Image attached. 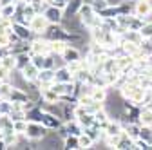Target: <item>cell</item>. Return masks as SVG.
<instances>
[{
    "mask_svg": "<svg viewBox=\"0 0 152 150\" xmlns=\"http://www.w3.org/2000/svg\"><path fill=\"white\" fill-rule=\"evenodd\" d=\"M51 132V130L42 123V121H29L27 125V132H26V139L31 143H42V139Z\"/></svg>",
    "mask_w": 152,
    "mask_h": 150,
    "instance_id": "7a4b0ae2",
    "label": "cell"
},
{
    "mask_svg": "<svg viewBox=\"0 0 152 150\" xmlns=\"http://www.w3.org/2000/svg\"><path fill=\"white\" fill-rule=\"evenodd\" d=\"M2 85H4V80H0V87H2Z\"/></svg>",
    "mask_w": 152,
    "mask_h": 150,
    "instance_id": "b9f144b4",
    "label": "cell"
},
{
    "mask_svg": "<svg viewBox=\"0 0 152 150\" xmlns=\"http://www.w3.org/2000/svg\"><path fill=\"white\" fill-rule=\"evenodd\" d=\"M143 25H145L143 18L134 15V16H132V20H130V25H129V29H132V31H141V29H143Z\"/></svg>",
    "mask_w": 152,
    "mask_h": 150,
    "instance_id": "836d02e7",
    "label": "cell"
},
{
    "mask_svg": "<svg viewBox=\"0 0 152 150\" xmlns=\"http://www.w3.org/2000/svg\"><path fill=\"white\" fill-rule=\"evenodd\" d=\"M138 123H140V125H152V107H150V105L141 107Z\"/></svg>",
    "mask_w": 152,
    "mask_h": 150,
    "instance_id": "e0dca14e",
    "label": "cell"
},
{
    "mask_svg": "<svg viewBox=\"0 0 152 150\" xmlns=\"http://www.w3.org/2000/svg\"><path fill=\"white\" fill-rule=\"evenodd\" d=\"M94 119H96V125L100 127V128H103L105 130V127H107V123L110 121V114H109V110L103 107V108H100L96 114H94Z\"/></svg>",
    "mask_w": 152,
    "mask_h": 150,
    "instance_id": "2e32d148",
    "label": "cell"
},
{
    "mask_svg": "<svg viewBox=\"0 0 152 150\" xmlns=\"http://www.w3.org/2000/svg\"><path fill=\"white\" fill-rule=\"evenodd\" d=\"M121 123H123V132H125L129 138H132V139L140 138L141 125H140L138 121H121Z\"/></svg>",
    "mask_w": 152,
    "mask_h": 150,
    "instance_id": "4fadbf2b",
    "label": "cell"
},
{
    "mask_svg": "<svg viewBox=\"0 0 152 150\" xmlns=\"http://www.w3.org/2000/svg\"><path fill=\"white\" fill-rule=\"evenodd\" d=\"M16 11H18V2H13V4H7V6H2V7H0V16L13 20V16L16 15Z\"/></svg>",
    "mask_w": 152,
    "mask_h": 150,
    "instance_id": "ffe728a7",
    "label": "cell"
},
{
    "mask_svg": "<svg viewBox=\"0 0 152 150\" xmlns=\"http://www.w3.org/2000/svg\"><path fill=\"white\" fill-rule=\"evenodd\" d=\"M13 2H16V0H0V7H2V6H7V4H13Z\"/></svg>",
    "mask_w": 152,
    "mask_h": 150,
    "instance_id": "ab89813d",
    "label": "cell"
},
{
    "mask_svg": "<svg viewBox=\"0 0 152 150\" xmlns=\"http://www.w3.org/2000/svg\"><path fill=\"white\" fill-rule=\"evenodd\" d=\"M65 127H67V132L71 136H80L83 134V127L78 119H71V121H65Z\"/></svg>",
    "mask_w": 152,
    "mask_h": 150,
    "instance_id": "7402d4cb",
    "label": "cell"
},
{
    "mask_svg": "<svg viewBox=\"0 0 152 150\" xmlns=\"http://www.w3.org/2000/svg\"><path fill=\"white\" fill-rule=\"evenodd\" d=\"M64 148H67V150H80V139H78V136H67L65 139H64Z\"/></svg>",
    "mask_w": 152,
    "mask_h": 150,
    "instance_id": "484cf974",
    "label": "cell"
},
{
    "mask_svg": "<svg viewBox=\"0 0 152 150\" xmlns=\"http://www.w3.org/2000/svg\"><path fill=\"white\" fill-rule=\"evenodd\" d=\"M141 34H143V38H150V36H152V22L143 25V29H141Z\"/></svg>",
    "mask_w": 152,
    "mask_h": 150,
    "instance_id": "f35d334b",
    "label": "cell"
},
{
    "mask_svg": "<svg viewBox=\"0 0 152 150\" xmlns=\"http://www.w3.org/2000/svg\"><path fill=\"white\" fill-rule=\"evenodd\" d=\"M60 56L65 60V63H69V62H78V60H82V58H83L82 51L76 47L74 44H67V45H65V49H64V52H62Z\"/></svg>",
    "mask_w": 152,
    "mask_h": 150,
    "instance_id": "ba28073f",
    "label": "cell"
},
{
    "mask_svg": "<svg viewBox=\"0 0 152 150\" xmlns=\"http://www.w3.org/2000/svg\"><path fill=\"white\" fill-rule=\"evenodd\" d=\"M0 128L2 130H13V118L9 114H0Z\"/></svg>",
    "mask_w": 152,
    "mask_h": 150,
    "instance_id": "f546056e",
    "label": "cell"
},
{
    "mask_svg": "<svg viewBox=\"0 0 152 150\" xmlns=\"http://www.w3.org/2000/svg\"><path fill=\"white\" fill-rule=\"evenodd\" d=\"M13 72H15V71H11V69H7L6 65L0 63V80H4V82H11V80H13Z\"/></svg>",
    "mask_w": 152,
    "mask_h": 150,
    "instance_id": "e575fe53",
    "label": "cell"
},
{
    "mask_svg": "<svg viewBox=\"0 0 152 150\" xmlns=\"http://www.w3.org/2000/svg\"><path fill=\"white\" fill-rule=\"evenodd\" d=\"M45 56H47V54H42V52H40V54H31V62L42 71V69L45 67Z\"/></svg>",
    "mask_w": 152,
    "mask_h": 150,
    "instance_id": "d6a6232c",
    "label": "cell"
},
{
    "mask_svg": "<svg viewBox=\"0 0 152 150\" xmlns=\"http://www.w3.org/2000/svg\"><path fill=\"white\" fill-rule=\"evenodd\" d=\"M42 123L49 128V130H56L62 123H64V119H62V116L60 114H56V112H51V110H47V108H44V118H42Z\"/></svg>",
    "mask_w": 152,
    "mask_h": 150,
    "instance_id": "8992f818",
    "label": "cell"
},
{
    "mask_svg": "<svg viewBox=\"0 0 152 150\" xmlns=\"http://www.w3.org/2000/svg\"><path fill=\"white\" fill-rule=\"evenodd\" d=\"M67 2H71V0H67Z\"/></svg>",
    "mask_w": 152,
    "mask_h": 150,
    "instance_id": "7bdbcfd3",
    "label": "cell"
},
{
    "mask_svg": "<svg viewBox=\"0 0 152 150\" xmlns=\"http://www.w3.org/2000/svg\"><path fill=\"white\" fill-rule=\"evenodd\" d=\"M40 92H42V103H47V105H58L60 103V94L53 87L40 89Z\"/></svg>",
    "mask_w": 152,
    "mask_h": 150,
    "instance_id": "30bf717a",
    "label": "cell"
},
{
    "mask_svg": "<svg viewBox=\"0 0 152 150\" xmlns=\"http://www.w3.org/2000/svg\"><path fill=\"white\" fill-rule=\"evenodd\" d=\"M150 13H152V11H150Z\"/></svg>",
    "mask_w": 152,
    "mask_h": 150,
    "instance_id": "f6af8a7d",
    "label": "cell"
},
{
    "mask_svg": "<svg viewBox=\"0 0 152 150\" xmlns=\"http://www.w3.org/2000/svg\"><path fill=\"white\" fill-rule=\"evenodd\" d=\"M121 51L125 52V54H130V56H136L138 52H140V44H132V42H127V40H123L121 44Z\"/></svg>",
    "mask_w": 152,
    "mask_h": 150,
    "instance_id": "603a6c76",
    "label": "cell"
},
{
    "mask_svg": "<svg viewBox=\"0 0 152 150\" xmlns=\"http://www.w3.org/2000/svg\"><path fill=\"white\" fill-rule=\"evenodd\" d=\"M85 2H89L94 9H96V13H100V11H103L105 7L110 6V4H109V0H85Z\"/></svg>",
    "mask_w": 152,
    "mask_h": 150,
    "instance_id": "1f68e13d",
    "label": "cell"
},
{
    "mask_svg": "<svg viewBox=\"0 0 152 150\" xmlns=\"http://www.w3.org/2000/svg\"><path fill=\"white\" fill-rule=\"evenodd\" d=\"M13 44H11V38L7 33H0V49H9Z\"/></svg>",
    "mask_w": 152,
    "mask_h": 150,
    "instance_id": "8d00e7d4",
    "label": "cell"
},
{
    "mask_svg": "<svg viewBox=\"0 0 152 150\" xmlns=\"http://www.w3.org/2000/svg\"><path fill=\"white\" fill-rule=\"evenodd\" d=\"M42 15L47 18V22H49V24H64L65 11L60 9V7H56V6H53V4H49V6L44 9Z\"/></svg>",
    "mask_w": 152,
    "mask_h": 150,
    "instance_id": "5b68a950",
    "label": "cell"
},
{
    "mask_svg": "<svg viewBox=\"0 0 152 150\" xmlns=\"http://www.w3.org/2000/svg\"><path fill=\"white\" fill-rule=\"evenodd\" d=\"M6 148H7L6 141H4V139H0V150H6Z\"/></svg>",
    "mask_w": 152,
    "mask_h": 150,
    "instance_id": "60d3db41",
    "label": "cell"
},
{
    "mask_svg": "<svg viewBox=\"0 0 152 150\" xmlns=\"http://www.w3.org/2000/svg\"><path fill=\"white\" fill-rule=\"evenodd\" d=\"M26 118H27V121H42V118H44V108L40 105H34L31 110L26 112Z\"/></svg>",
    "mask_w": 152,
    "mask_h": 150,
    "instance_id": "d6986e66",
    "label": "cell"
},
{
    "mask_svg": "<svg viewBox=\"0 0 152 150\" xmlns=\"http://www.w3.org/2000/svg\"><path fill=\"white\" fill-rule=\"evenodd\" d=\"M123 40L132 42V44H140V45H141V42H143V34H141V31H132V29H127V31H125V34H123V38H121V42H123Z\"/></svg>",
    "mask_w": 152,
    "mask_h": 150,
    "instance_id": "ac0fdd59",
    "label": "cell"
},
{
    "mask_svg": "<svg viewBox=\"0 0 152 150\" xmlns=\"http://www.w3.org/2000/svg\"><path fill=\"white\" fill-rule=\"evenodd\" d=\"M76 16L80 18V22L85 29H91L92 25V20H94V16H96V9H94L89 2H83L78 9V13H76Z\"/></svg>",
    "mask_w": 152,
    "mask_h": 150,
    "instance_id": "3957f363",
    "label": "cell"
},
{
    "mask_svg": "<svg viewBox=\"0 0 152 150\" xmlns=\"http://www.w3.org/2000/svg\"><path fill=\"white\" fill-rule=\"evenodd\" d=\"M78 139H80V150H87V148H94V145H96V141H94L89 134H80L78 136Z\"/></svg>",
    "mask_w": 152,
    "mask_h": 150,
    "instance_id": "4316f807",
    "label": "cell"
},
{
    "mask_svg": "<svg viewBox=\"0 0 152 150\" xmlns=\"http://www.w3.org/2000/svg\"><path fill=\"white\" fill-rule=\"evenodd\" d=\"M91 96H92L94 101H102V103H105L107 98H109V89H105V87H96V85H94Z\"/></svg>",
    "mask_w": 152,
    "mask_h": 150,
    "instance_id": "44dd1931",
    "label": "cell"
},
{
    "mask_svg": "<svg viewBox=\"0 0 152 150\" xmlns=\"http://www.w3.org/2000/svg\"><path fill=\"white\" fill-rule=\"evenodd\" d=\"M11 90H13V83L11 82H4V85L0 87V100H9Z\"/></svg>",
    "mask_w": 152,
    "mask_h": 150,
    "instance_id": "4dcf8cb0",
    "label": "cell"
},
{
    "mask_svg": "<svg viewBox=\"0 0 152 150\" xmlns=\"http://www.w3.org/2000/svg\"><path fill=\"white\" fill-rule=\"evenodd\" d=\"M118 150H136L134 139L129 138V136L123 132V134H121V141H120V145H118Z\"/></svg>",
    "mask_w": 152,
    "mask_h": 150,
    "instance_id": "83f0119b",
    "label": "cell"
},
{
    "mask_svg": "<svg viewBox=\"0 0 152 150\" xmlns=\"http://www.w3.org/2000/svg\"><path fill=\"white\" fill-rule=\"evenodd\" d=\"M13 110V101L11 100H0V114H9Z\"/></svg>",
    "mask_w": 152,
    "mask_h": 150,
    "instance_id": "d590c367",
    "label": "cell"
},
{
    "mask_svg": "<svg viewBox=\"0 0 152 150\" xmlns=\"http://www.w3.org/2000/svg\"><path fill=\"white\" fill-rule=\"evenodd\" d=\"M74 80V74L71 72V69L67 65L60 67L54 71V82H60V83H67V82H72Z\"/></svg>",
    "mask_w": 152,
    "mask_h": 150,
    "instance_id": "5bb4252c",
    "label": "cell"
},
{
    "mask_svg": "<svg viewBox=\"0 0 152 150\" xmlns=\"http://www.w3.org/2000/svg\"><path fill=\"white\" fill-rule=\"evenodd\" d=\"M150 2H152V0H150Z\"/></svg>",
    "mask_w": 152,
    "mask_h": 150,
    "instance_id": "ee69618b",
    "label": "cell"
},
{
    "mask_svg": "<svg viewBox=\"0 0 152 150\" xmlns=\"http://www.w3.org/2000/svg\"><path fill=\"white\" fill-rule=\"evenodd\" d=\"M29 29L33 31V34H45L47 27H49V22H47V18L42 15V13H36L31 20L27 22Z\"/></svg>",
    "mask_w": 152,
    "mask_h": 150,
    "instance_id": "277c9868",
    "label": "cell"
},
{
    "mask_svg": "<svg viewBox=\"0 0 152 150\" xmlns=\"http://www.w3.org/2000/svg\"><path fill=\"white\" fill-rule=\"evenodd\" d=\"M38 74H40V69H38L33 62L31 63H27L22 71H20V76L24 78V82L27 83V85H31V83H36V80H38Z\"/></svg>",
    "mask_w": 152,
    "mask_h": 150,
    "instance_id": "52a82bcc",
    "label": "cell"
},
{
    "mask_svg": "<svg viewBox=\"0 0 152 150\" xmlns=\"http://www.w3.org/2000/svg\"><path fill=\"white\" fill-rule=\"evenodd\" d=\"M15 58H16V67H15V71H22L27 63H31V52H29V51L16 52Z\"/></svg>",
    "mask_w": 152,
    "mask_h": 150,
    "instance_id": "9a60e30c",
    "label": "cell"
},
{
    "mask_svg": "<svg viewBox=\"0 0 152 150\" xmlns=\"http://www.w3.org/2000/svg\"><path fill=\"white\" fill-rule=\"evenodd\" d=\"M152 11V2L150 0H136L134 4H132V13H134L136 16H145Z\"/></svg>",
    "mask_w": 152,
    "mask_h": 150,
    "instance_id": "8fae6325",
    "label": "cell"
},
{
    "mask_svg": "<svg viewBox=\"0 0 152 150\" xmlns=\"http://www.w3.org/2000/svg\"><path fill=\"white\" fill-rule=\"evenodd\" d=\"M120 94H121V98L130 100L132 103H136V105H140V107H141L143 94H145V87H143L141 83H134V82L127 80V83L120 89Z\"/></svg>",
    "mask_w": 152,
    "mask_h": 150,
    "instance_id": "6da1fadb",
    "label": "cell"
},
{
    "mask_svg": "<svg viewBox=\"0 0 152 150\" xmlns=\"http://www.w3.org/2000/svg\"><path fill=\"white\" fill-rule=\"evenodd\" d=\"M13 31L18 34V38L20 40H26V42H31L33 40V31L29 29V25L27 24H24V22H13Z\"/></svg>",
    "mask_w": 152,
    "mask_h": 150,
    "instance_id": "9c48e42d",
    "label": "cell"
},
{
    "mask_svg": "<svg viewBox=\"0 0 152 150\" xmlns=\"http://www.w3.org/2000/svg\"><path fill=\"white\" fill-rule=\"evenodd\" d=\"M9 100H11L13 103H26V101H29L31 98H29V92H27L26 89L13 85V90H11V96H9Z\"/></svg>",
    "mask_w": 152,
    "mask_h": 150,
    "instance_id": "7c38bea8",
    "label": "cell"
},
{
    "mask_svg": "<svg viewBox=\"0 0 152 150\" xmlns=\"http://www.w3.org/2000/svg\"><path fill=\"white\" fill-rule=\"evenodd\" d=\"M134 146H136V150H148V143L143 138H136L134 139Z\"/></svg>",
    "mask_w": 152,
    "mask_h": 150,
    "instance_id": "74e56055",
    "label": "cell"
},
{
    "mask_svg": "<svg viewBox=\"0 0 152 150\" xmlns=\"http://www.w3.org/2000/svg\"><path fill=\"white\" fill-rule=\"evenodd\" d=\"M140 138H143V139L148 143V146L152 145V125H141Z\"/></svg>",
    "mask_w": 152,
    "mask_h": 150,
    "instance_id": "f1b7e54d",
    "label": "cell"
},
{
    "mask_svg": "<svg viewBox=\"0 0 152 150\" xmlns=\"http://www.w3.org/2000/svg\"><path fill=\"white\" fill-rule=\"evenodd\" d=\"M123 134V132H121ZM121 134H112V136H105V139H103V145L107 146V148H114V150H118V145H120V141H121Z\"/></svg>",
    "mask_w": 152,
    "mask_h": 150,
    "instance_id": "cb8c5ba5",
    "label": "cell"
},
{
    "mask_svg": "<svg viewBox=\"0 0 152 150\" xmlns=\"http://www.w3.org/2000/svg\"><path fill=\"white\" fill-rule=\"evenodd\" d=\"M27 125H29L27 119H16V121H13V130H15V132L20 136V138H24L26 132H27Z\"/></svg>",
    "mask_w": 152,
    "mask_h": 150,
    "instance_id": "d4e9b609",
    "label": "cell"
}]
</instances>
